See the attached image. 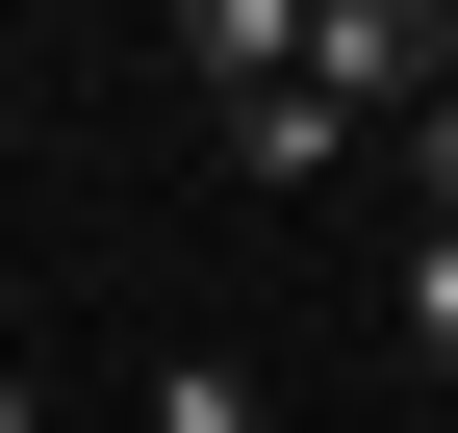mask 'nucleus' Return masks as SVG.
I'll return each instance as SVG.
<instances>
[{
  "instance_id": "nucleus-3",
  "label": "nucleus",
  "mask_w": 458,
  "mask_h": 433,
  "mask_svg": "<svg viewBox=\"0 0 458 433\" xmlns=\"http://www.w3.org/2000/svg\"><path fill=\"white\" fill-rule=\"evenodd\" d=\"M153 433H255V383H229V357H179V383H153Z\"/></svg>"
},
{
  "instance_id": "nucleus-2",
  "label": "nucleus",
  "mask_w": 458,
  "mask_h": 433,
  "mask_svg": "<svg viewBox=\"0 0 458 433\" xmlns=\"http://www.w3.org/2000/svg\"><path fill=\"white\" fill-rule=\"evenodd\" d=\"M408 357L458 383V230H408Z\"/></svg>"
},
{
  "instance_id": "nucleus-1",
  "label": "nucleus",
  "mask_w": 458,
  "mask_h": 433,
  "mask_svg": "<svg viewBox=\"0 0 458 433\" xmlns=\"http://www.w3.org/2000/svg\"><path fill=\"white\" fill-rule=\"evenodd\" d=\"M280 77H306V102H331V128H433V102H458V51L408 26V0H331V26H306V51H280Z\"/></svg>"
},
{
  "instance_id": "nucleus-4",
  "label": "nucleus",
  "mask_w": 458,
  "mask_h": 433,
  "mask_svg": "<svg viewBox=\"0 0 458 433\" xmlns=\"http://www.w3.org/2000/svg\"><path fill=\"white\" fill-rule=\"evenodd\" d=\"M408 179H433V230H458V102H433V128H408Z\"/></svg>"
}]
</instances>
